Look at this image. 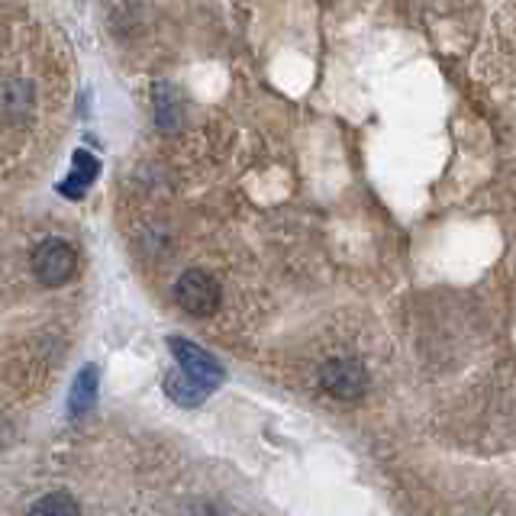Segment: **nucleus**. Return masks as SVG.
<instances>
[{"label":"nucleus","instance_id":"obj_1","mask_svg":"<svg viewBox=\"0 0 516 516\" xmlns=\"http://www.w3.org/2000/svg\"><path fill=\"white\" fill-rule=\"evenodd\" d=\"M33 271L42 288H62L78 271V252L65 239H46L33 252Z\"/></svg>","mask_w":516,"mask_h":516},{"label":"nucleus","instance_id":"obj_2","mask_svg":"<svg viewBox=\"0 0 516 516\" xmlns=\"http://www.w3.org/2000/svg\"><path fill=\"white\" fill-rule=\"evenodd\" d=\"M175 300L184 313H191V317H213L220 307V284L213 281L207 271L191 268L178 278Z\"/></svg>","mask_w":516,"mask_h":516},{"label":"nucleus","instance_id":"obj_3","mask_svg":"<svg viewBox=\"0 0 516 516\" xmlns=\"http://www.w3.org/2000/svg\"><path fill=\"white\" fill-rule=\"evenodd\" d=\"M320 387L336 400H355L365 394L368 375L362 362H355V358H329L320 368Z\"/></svg>","mask_w":516,"mask_h":516},{"label":"nucleus","instance_id":"obj_4","mask_svg":"<svg viewBox=\"0 0 516 516\" xmlns=\"http://www.w3.org/2000/svg\"><path fill=\"white\" fill-rule=\"evenodd\" d=\"M168 346H171V355H175V362H178V368L184 371V375H191L194 381H200L204 387H217V384H223V368H220V362L217 358H213L210 352H204L200 346H194V342H188V339H181V336H171L168 339Z\"/></svg>","mask_w":516,"mask_h":516},{"label":"nucleus","instance_id":"obj_5","mask_svg":"<svg viewBox=\"0 0 516 516\" xmlns=\"http://www.w3.org/2000/svg\"><path fill=\"white\" fill-rule=\"evenodd\" d=\"M33 110V84L26 78H10L0 84V113L4 117H26Z\"/></svg>","mask_w":516,"mask_h":516},{"label":"nucleus","instance_id":"obj_6","mask_svg":"<svg viewBox=\"0 0 516 516\" xmlns=\"http://www.w3.org/2000/svg\"><path fill=\"white\" fill-rule=\"evenodd\" d=\"M165 391L171 394V400H178L181 407H197L200 400L210 394V387H204L200 381H194L191 375H184V371H171L165 378Z\"/></svg>","mask_w":516,"mask_h":516},{"label":"nucleus","instance_id":"obj_7","mask_svg":"<svg viewBox=\"0 0 516 516\" xmlns=\"http://www.w3.org/2000/svg\"><path fill=\"white\" fill-rule=\"evenodd\" d=\"M97 171H100V165H97V159H94L91 152H75V168H71V175L65 178L62 194L65 197H81L84 191L91 188V181L97 178Z\"/></svg>","mask_w":516,"mask_h":516},{"label":"nucleus","instance_id":"obj_8","mask_svg":"<svg viewBox=\"0 0 516 516\" xmlns=\"http://www.w3.org/2000/svg\"><path fill=\"white\" fill-rule=\"evenodd\" d=\"M97 400V368L94 365H84V371L75 378V384H71V413L75 417H81V413H88L94 407Z\"/></svg>","mask_w":516,"mask_h":516},{"label":"nucleus","instance_id":"obj_9","mask_svg":"<svg viewBox=\"0 0 516 516\" xmlns=\"http://www.w3.org/2000/svg\"><path fill=\"white\" fill-rule=\"evenodd\" d=\"M155 120H159V126L168 129V133H175L181 123V104L171 84H155Z\"/></svg>","mask_w":516,"mask_h":516},{"label":"nucleus","instance_id":"obj_10","mask_svg":"<svg viewBox=\"0 0 516 516\" xmlns=\"http://www.w3.org/2000/svg\"><path fill=\"white\" fill-rule=\"evenodd\" d=\"M26 516H81V510H78V500L71 494L55 491V494L39 497Z\"/></svg>","mask_w":516,"mask_h":516}]
</instances>
